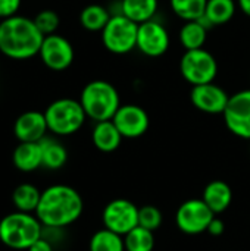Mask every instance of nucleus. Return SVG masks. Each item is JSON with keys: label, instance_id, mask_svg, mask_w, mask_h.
<instances>
[{"label": "nucleus", "instance_id": "f257e3e1", "mask_svg": "<svg viewBox=\"0 0 250 251\" xmlns=\"http://www.w3.org/2000/svg\"><path fill=\"white\" fill-rule=\"evenodd\" d=\"M84 212L81 194L66 184H55L41 191L35 216L44 228L65 229L75 224Z\"/></svg>", "mask_w": 250, "mask_h": 251}, {"label": "nucleus", "instance_id": "f03ea898", "mask_svg": "<svg viewBox=\"0 0 250 251\" xmlns=\"http://www.w3.org/2000/svg\"><path fill=\"white\" fill-rule=\"evenodd\" d=\"M44 37L27 16L15 15L0 22V51L10 59L25 60L38 54Z\"/></svg>", "mask_w": 250, "mask_h": 251}, {"label": "nucleus", "instance_id": "7ed1b4c3", "mask_svg": "<svg viewBox=\"0 0 250 251\" xmlns=\"http://www.w3.org/2000/svg\"><path fill=\"white\" fill-rule=\"evenodd\" d=\"M44 226L35 213L12 212L0 219V243L16 251H27L43 237Z\"/></svg>", "mask_w": 250, "mask_h": 251}, {"label": "nucleus", "instance_id": "20e7f679", "mask_svg": "<svg viewBox=\"0 0 250 251\" xmlns=\"http://www.w3.org/2000/svg\"><path fill=\"white\" fill-rule=\"evenodd\" d=\"M80 103L91 121H112L121 107V96L113 84L105 79H94L84 85L80 94Z\"/></svg>", "mask_w": 250, "mask_h": 251}, {"label": "nucleus", "instance_id": "39448f33", "mask_svg": "<svg viewBox=\"0 0 250 251\" xmlns=\"http://www.w3.org/2000/svg\"><path fill=\"white\" fill-rule=\"evenodd\" d=\"M47 128L57 137H68L78 132L85 124L87 115L80 103L74 99H57L44 110Z\"/></svg>", "mask_w": 250, "mask_h": 251}, {"label": "nucleus", "instance_id": "423d86ee", "mask_svg": "<svg viewBox=\"0 0 250 251\" xmlns=\"http://www.w3.org/2000/svg\"><path fill=\"white\" fill-rule=\"evenodd\" d=\"M137 32L139 24L122 13L112 15L102 29V43L113 54H127L137 49Z\"/></svg>", "mask_w": 250, "mask_h": 251}, {"label": "nucleus", "instance_id": "0eeeda50", "mask_svg": "<svg viewBox=\"0 0 250 251\" xmlns=\"http://www.w3.org/2000/svg\"><path fill=\"white\" fill-rule=\"evenodd\" d=\"M180 72L192 87L214 82L218 75V62L215 56L202 49L186 50L180 59Z\"/></svg>", "mask_w": 250, "mask_h": 251}, {"label": "nucleus", "instance_id": "6e6552de", "mask_svg": "<svg viewBox=\"0 0 250 251\" xmlns=\"http://www.w3.org/2000/svg\"><path fill=\"white\" fill-rule=\"evenodd\" d=\"M214 212L202 199H190L181 203L175 212V225L186 235H200L208 231Z\"/></svg>", "mask_w": 250, "mask_h": 251}, {"label": "nucleus", "instance_id": "1a4fd4ad", "mask_svg": "<svg viewBox=\"0 0 250 251\" xmlns=\"http://www.w3.org/2000/svg\"><path fill=\"white\" fill-rule=\"evenodd\" d=\"M102 222L103 228L124 237L139 226V207L131 200L115 199L105 206Z\"/></svg>", "mask_w": 250, "mask_h": 251}, {"label": "nucleus", "instance_id": "9d476101", "mask_svg": "<svg viewBox=\"0 0 250 251\" xmlns=\"http://www.w3.org/2000/svg\"><path fill=\"white\" fill-rule=\"evenodd\" d=\"M222 116L227 129L233 135L250 140V88L230 96Z\"/></svg>", "mask_w": 250, "mask_h": 251}, {"label": "nucleus", "instance_id": "9b49d317", "mask_svg": "<svg viewBox=\"0 0 250 251\" xmlns=\"http://www.w3.org/2000/svg\"><path fill=\"white\" fill-rule=\"evenodd\" d=\"M169 44L171 37L162 22L150 19L143 24H139L137 50L141 54L147 57H161L168 51Z\"/></svg>", "mask_w": 250, "mask_h": 251}, {"label": "nucleus", "instance_id": "f8f14e48", "mask_svg": "<svg viewBox=\"0 0 250 251\" xmlns=\"http://www.w3.org/2000/svg\"><path fill=\"white\" fill-rule=\"evenodd\" d=\"M38 56L49 69L59 72L68 69L72 65L75 53L69 40L55 32L44 37Z\"/></svg>", "mask_w": 250, "mask_h": 251}, {"label": "nucleus", "instance_id": "ddd939ff", "mask_svg": "<svg viewBox=\"0 0 250 251\" xmlns=\"http://www.w3.org/2000/svg\"><path fill=\"white\" fill-rule=\"evenodd\" d=\"M112 122L121 132L124 138L134 140L143 137L150 125V119L147 112L139 104H121L116 110Z\"/></svg>", "mask_w": 250, "mask_h": 251}, {"label": "nucleus", "instance_id": "4468645a", "mask_svg": "<svg viewBox=\"0 0 250 251\" xmlns=\"http://www.w3.org/2000/svg\"><path fill=\"white\" fill-rule=\"evenodd\" d=\"M228 93L215 82L194 85L190 90L192 104L197 110L208 115H222L228 104Z\"/></svg>", "mask_w": 250, "mask_h": 251}, {"label": "nucleus", "instance_id": "2eb2a0df", "mask_svg": "<svg viewBox=\"0 0 250 251\" xmlns=\"http://www.w3.org/2000/svg\"><path fill=\"white\" fill-rule=\"evenodd\" d=\"M44 112L28 110L21 113L13 124V134L19 143H38L47 135Z\"/></svg>", "mask_w": 250, "mask_h": 251}, {"label": "nucleus", "instance_id": "dca6fc26", "mask_svg": "<svg viewBox=\"0 0 250 251\" xmlns=\"http://www.w3.org/2000/svg\"><path fill=\"white\" fill-rule=\"evenodd\" d=\"M200 199L206 203V206L217 216V215H221L225 210H228V207L231 206L233 190L225 181L215 179V181H211L209 184H206Z\"/></svg>", "mask_w": 250, "mask_h": 251}, {"label": "nucleus", "instance_id": "f3484780", "mask_svg": "<svg viewBox=\"0 0 250 251\" xmlns=\"http://www.w3.org/2000/svg\"><path fill=\"white\" fill-rule=\"evenodd\" d=\"M124 137L115 126L112 121H102L94 122L91 131V141L93 146L102 153H113L122 144Z\"/></svg>", "mask_w": 250, "mask_h": 251}, {"label": "nucleus", "instance_id": "a211bd4d", "mask_svg": "<svg viewBox=\"0 0 250 251\" xmlns=\"http://www.w3.org/2000/svg\"><path fill=\"white\" fill-rule=\"evenodd\" d=\"M12 162L13 166L24 174H31L43 168L40 143H19L12 153Z\"/></svg>", "mask_w": 250, "mask_h": 251}, {"label": "nucleus", "instance_id": "6ab92c4d", "mask_svg": "<svg viewBox=\"0 0 250 251\" xmlns=\"http://www.w3.org/2000/svg\"><path fill=\"white\" fill-rule=\"evenodd\" d=\"M40 143L41 147V157H43V168L49 171H57L65 166L68 160L66 147L53 137H44Z\"/></svg>", "mask_w": 250, "mask_h": 251}, {"label": "nucleus", "instance_id": "aec40b11", "mask_svg": "<svg viewBox=\"0 0 250 251\" xmlns=\"http://www.w3.org/2000/svg\"><path fill=\"white\" fill-rule=\"evenodd\" d=\"M158 9L159 0H121V13L136 24L155 19Z\"/></svg>", "mask_w": 250, "mask_h": 251}, {"label": "nucleus", "instance_id": "412c9836", "mask_svg": "<svg viewBox=\"0 0 250 251\" xmlns=\"http://www.w3.org/2000/svg\"><path fill=\"white\" fill-rule=\"evenodd\" d=\"M41 199V191L29 182L19 184L12 193V204L15 210L25 213H35Z\"/></svg>", "mask_w": 250, "mask_h": 251}, {"label": "nucleus", "instance_id": "4be33fe9", "mask_svg": "<svg viewBox=\"0 0 250 251\" xmlns=\"http://www.w3.org/2000/svg\"><path fill=\"white\" fill-rule=\"evenodd\" d=\"M237 10L236 0H208L203 18L211 26H220L228 24Z\"/></svg>", "mask_w": 250, "mask_h": 251}, {"label": "nucleus", "instance_id": "5701e85b", "mask_svg": "<svg viewBox=\"0 0 250 251\" xmlns=\"http://www.w3.org/2000/svg\"><path fill=\"white\" fill-rule=\"evenodd\" d=\"M208 29L209 28H206L199 19L184 22V25L178 32V38L184 50L202 49L208 38Z\"/></svg>", "mask_w": 250, "mask_h": 251}, {"label": "nucleus", "instance_id": "b1692460", "mask_svg": "<svg viewBox=\"0 0 250 251\" xmlns=\"http://www.w3.org/2000/svg\"><path fill=\"white\" fill-rule=\"evenodd\" d=\"M112 13L108 7L102 6V4H88L85 6L81 13H80V24L84 29L96 32L100 31L106 26V24L109 22Z\"/></svg>", "mask_w": 250, "mask_h": 251}, {"label": "nucleus", "instance_id": "393cba45", "mask_svg": "<svg viewBox=\"0 0 250 251\" xmlns=\"http://www.w3.org/2000/svg\"><path fill=\"white\" fill-rule=\"evenodd\" d=\"M88 251H125L124 237L102 228L91 235L88 241Z\"/></svg>", "mask_w": 250, "mask_h": 251}, {"label": "nucleus", "instance_id": "a878e982", "mask_svg": "<svg viewBox=\"0 0 250 251\" xmlns=\"http://www.w3.org/2000/svg\"><path fill=\"white\" fill-rule=\"evenodd\" d=\"M124 246L125 251H153L156 246L155 232L143 226H136L124 235Z\"/></svg>", "mask_w": 250, "mask_h": 251}, {"label": "nucleus", "instance_id": "bb28decb", "mask_svg": "<svg viewBox=\"0 0 250 251\" xmlns=\"http://www.w3.org/2000/svg\"><path fill=\"white\" fill-rule=\"evenodd\" d=\"M208 0H169L171 10L175 16L187 21H197L205 15Z\"/></svg>", "mask_w": 250, "mask_h": 251}, {"label": "nucleus", "instance_id": "cd10ccee", "mask_svg": "<svg viewBox=\"0 0 250 251\" xmlns=\"http://www.w3.org/2000/svg\"><path fill=\"white\" fill-rule=\"evenodd\" d=\"M164 222L162 212L152 204H146L143 207H139V226H143L152 232H156Z\"/></svg>", "mask_w": 250, "mask_h": 251}, {"label": "nucleus", "instance_id": "c85d7f7f", "mask_svg": "<svg viewBox=\"0 0 250 251\" xmlns=\"http://www.w3.org/2000/svg\"><path fill=\"white\" fill-rule=\"evenodd\" d=\"M34 22L37 28L43 32V35H50V34H55L56 29L59 28L60 18L57 12H55L53 9H44L35 15Z\"/></svg>", "mask_w": 250, "mask_h": 251}, {"label": "nucleus", "instance_id": "c756f323", "mask_svg": "<svg viewBox=\"0 0 250 251\" xmlns=\"http://www.w3.org/2000/svg\"><path fill=\"white\" fill-rule=\"evenodd\" d=\"M22 0H0V19L18 15Z\"/></svg>", "mask_w": 250, "mask_h": 251}, {"label": "nucleus", "instance_id": "7c9ffc66", "mask_svg": "<svg viewBox=\"0 0 250 251\" xmlns=\"http://www.w3.org/2000/svg\"><path fill=\"white\" fill-rule=\"evenodd\" d=\"M206 232H208L209 235H212V237H221V235L225 232V224H224V221L215 216V218L211 221V224H209Z\"/></svg>", "mask_w": 250, "mask_h": 251}, {"label": "nucleus", "instance_id": "2f4dec72", "mask_svg": "<svg viewBox=\"0 0 250 251\" xmlns=\"http://www.w3.org/2000/svg\"><path fill=\"white\" fill-rule=\"evenodd\" d=\"M27 251H55L53 250V243L49 241L46 237H41L40 240H37Z\"/></svg>", "mask_w": 250, "mask_h": 251}, {"label": "nucleus", "instance_id": "473e14b6", "mask_svg": "<svg viewBox=\"0 0 250 251\" xmlns=\"http://www.w3.org/2000/svg\"><path fill=\"white\" fill-rule=\"evenodd\" d=\"M237 7L250 18V0H237Z\"/></svg>", "mask_w": 250, "mask_h": 251}]
</instances>
